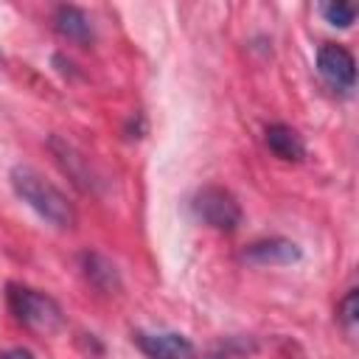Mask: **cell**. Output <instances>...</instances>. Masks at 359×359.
I'll list each match as a JSON object with an SVG mask.
<instances>
[{"instance_id": "7", "label": "cell", "mask_w": 359, "mask_h": 359, "mask_svg": "<svg viewBox=\"0 0 359 359\" xmlns=\"http://www.w3.org/2000/svg\"><path fill=\"white\" fill-rule=\"evenodd\" d=\"M50 151H53V157H56V163L73 177V182L81 188V191H90L93 188V182H95V177H93V171H90V163H87V157L84 154H79L67 140H59V137H50Z\"/></svg>"}, {"instance_id": "3", "label": "cell", "mask_w": 359, "mask_h": 359, "mask_svg": "<svg viewBox=\"0 0 359 359\" xmlns=\"http://www.w3.org/2000/svg\"><path fill=\"white\" fill-rule=\"evenodd\" d=\"M194 213L213 230H236L241 224V205L238 199L219 185H205L202 191H196L194 196Z\"/></svg>"}, {"instance_id": "11", "label": "cell", "mask_w": 359, "mask_h": 359, "mask_svg": "<svg viewBox=\"0 0 359 359\" xmlns=\"http://www.w3.org/2000/svg\"><path fill=\"white\" fill-rule=\"evenodd\" d=\"M320 11H323V17H325L331 25H337V28H348V25L353 22V17H356V6L342 3V0H337V3H323Z\"/></svg>"}, {"instance_id": "4", "label": "cell", "mask_w": 359, "mask_h": 359, "mask_svg": "<svg viewBox=\"0 0 359 359\" xmlns=\"http://www.w3.org/2000/svg\"><path fill=\"white\" fill-rule=\"evenodd\" d=\"M317 70L320 76L325 79L328 87L334 90H351L353 81H356V62H353V53L337 42H325L320 45L317 50Z\"/></svg>"}, {"instance_id": "9", "label": "cell", "mask_w": 359, "mask_h": 359, "mask_svg": "<svg viewBox=\"0 0 359 359\" xmlns=\"http://www.w3.org/2000/svg\"><path fill=\"white\" fill-rule=\"evenodd\" d=\"M53 25L56 31L70 39V42H79V45H87L93 39V25H90V17L76 8V6H59L56 14H53Z\"/></svg>"}, {"instance_id": "6", "label": "cell", "mask_w": 359, "mask_h": 359, "mask_svg": "<svg viewBox=\"0 0 359 359\" xmlns=\"http://www.w3.org/2000/svg\"><path fill=\"white\" fill-rule=\"evenodd\" d=\"M300 255H303L300 247L294 241H289V238H280V236L252 241L244 250V261L258 264V266H286V264L300 261Z\"/></svg>"}, {"instance_id": "1", "label": "cell", "mask_w": 359, "mask_h": 359, "mask_svg": "<svg viewBox=\"0 0 359 359\" xmlns=\"http://www.w3.org/2000/svg\"><path fill=\"white\" fill-rule=\"evenodd\" d=\"M11 188L14 194L31 208L36 210L45 222L56 224V227H73L76 224V208L73 202L67 199V194L62 188H56L45 174H39L34 165H14L11 168Z\"/></svg>"}, {"instance_id": "13", "label": "cell", "mask_w": 359, "mask_h": 359, "mask_svg": "<svg viewBox=\"0 0 359 359\" xmlns=\"http://www.w3.org/2000/svg\"><path fill=\"white\" fill-rule=\"evenodd\" d=\"M0 359H34V353L25 351V348H8V351L0 353Z\"/></svg>"}, {"instance_id": "8", "label": "cell", "mask_w": 359, "mask_h": 359, "mask_svg": "<svg viewBox=\"0 0 359 359\" xmlns=\"http://www.w3.org/2000/svg\"><path fill=\"white\" fill-rule=\"evenodd\" d=\"M264 135H266V146H269V151L275 157H280L286 163H297V160L306 157V143H303V137L292 126L272 123V126H266Z\"/></svg>"}, {"instance_id": "2", "label": "cell", "mask_w": 359, "mask_h": 359, "mask_svg": "<svg viewBox=\"0 0 359 359\" xmlns=\"http://www.w3.org/2000/svg\"><path fill=\"white\" fill-rule=\"evenodd\" d=\"M6 303H8V311L14 314V320L36 334H53L65 325L62 306L39 289H31L22 283H8Z\"/></svg>"}, {"instance_id": "14", "label": "cell", "mask_w": 359, "mask_h": 359, "mask_svg": "<svg viewBox=\"0 0 359 359\" xmlns=\"http://www.w3.org/2000/svg\"><path fill=\"white\" fill-rule=\"evenodd\" d=\"M208 359H219V356H208Z\"/></svg>"}, {"instance_id": "5", "label": "cell", "mask_w": 359, "mask_h": 359, "mask_svg": "<svg viewBox=\"0 0 359 359\" xmlns=\"http://www.w3.org/2000/svg\"><path fill=\"white\" fill-rule=\"evenodd\" d=\"M135 345L149 359H191L194 342L180 331H135Z\"/></svg>"}, {"instance_id": "12", "label": "cell", "mask_w": 359, "mask_h": 359, "mask_svg": "<svg viewBox=\"0 0 359 359\" xmlns=\"http://www.w3.org/2000/svg\"><path fill=\"white\" fill-rule=\"evenodd\" d=\"M356 317H359V294H356V289H348V294L339 300V314H337V320H339L342 328L351 334V331L356 328Z\"/></svg>"}, {"instance_id": "10", "label": "cell", "mask_w": 359, "mask_h": 359, "mask_svg": "<svg viewBox=\"0 0 359 359\" xmlns=\"http://www.w3.org/2000/svg\"><path fill=\"white\" fill-rule=\"evenodd\" d=\"M81 269H84V278L95 286V289H101V292H112V289H118V269H115V264H109L104 255H98V252H84L81 255Z\"/></svg>"}]
</instances>
